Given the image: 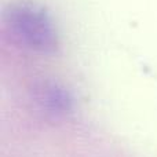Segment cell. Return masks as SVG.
I'll list each match as a JSON object with an SVG mask.
<instances>
[{"label": "cell", "mask_w": 157, "mask_h": 157, "mask_svg": "<svg viewBox=\"0 0 157 157\" xmlns=\"http://www.w3.org/2000/svg\"><path fill=\"white\" fill-rule=\"evenodd\" d=\"M7 26L18 43L41 54H54L58 48V36L52 21L43 8L22 3L7 13Z\"/></svg>", "instance_id": "obj_1"}]
</instances>
